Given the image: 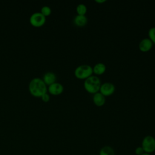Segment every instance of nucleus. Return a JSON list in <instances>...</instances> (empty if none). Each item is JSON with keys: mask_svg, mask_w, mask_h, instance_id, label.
Segmentation results:
<instances>
[{"mask_svg": "<svg viewBox=\"0 0 155 155\" xmlns=\"http://www.w3.org/2000/svg\"><path fill=\"white\" fill-rule=\"evenodd\" d=\"M153 43L147 38L142 39L139 44V48L142 52H147L150 51L153 47Z\"/></svg>", "mask_w": 155, "mask_h": 155, "instance_id": "nucleus-8", "label": "nucleus"}, {"mask_svg": "<svg viewBox=\"0 0 155 155\" xmlns=\"http://www.w3.org/2000/svg\"><path fill=\"white\" fill-rule=\"evenodd\" d=\"M141 147L146 153H154L155 151V138L150 135L145 136L142 139Z\"/></svg>", "mask_w": 155, "mask_h": 155, "instance_id": "nucleus-4", "label": "nucleus"}, {"mask_svg": "<svg viewBox=\"0 0 155 155\" xmlns=\"http://www.w3.org/2000/svg\"><path fill=\"white\" fill-rule=\"evenodd\" d=\"M134 151H135V154L136 155H142L145 153L143 149L142 148V147L141 146H139V147H136Z\"/></svg>", "mask_w": 155, "mask_h": 155, "instance_id": "nucleus-17", "label": "nucleus"}, {"mask_svg": "<svg viewBox=\"0 0 155 155\" xmlns=\"http://www.w3.org/2000/svg\"><path fill=\"white\" fill-rule=\"evenodd\" d=\"M28 90L33 96L41 97L47 92V87L42 79L36 77L33 78L29 82Z\"/></svg>", "mask_w": 155, "mask_h": 155, "instance_id": "nucleus-1", "label": "nucleus"}, {"mask_svg": "<svg viewBox=\"0 0 155 155\" xmlns=\"http://www.w3.org/2000/svg\"><path fill=\"white\" fill-rule=\"evenodd\" d=\"M87 8L84 4H79L76 7V12L79 15H85L87 13Z\"/></svg>", "mask_w": 155, "mask_h": 155, "instance_id": "nucleus-14", "label": "nucleus"}, {"mask_svg": "<svg viewBox=\"0 0 155 155\" xmlns=\"http://www.w3.org/2000/svg\"><path fill=\"white\" fill-rule=\"evenodd\" d=\"M101 82L100 79L95 75H91L86 79L84 82L85 90L89 93L95 94L99 91Z\"/></svg>", "mask_w": 155, "mask_h": 155, "instance_id": "nucleus-2", "label": "nucleus"}, {"mask_svg": "<svg viewBox=\"0 0 155 155\" xmlns=\"http://www.w3.org/2000/svg\"><path fill=\"white\" fill-rule=\"evenodd\" d=\"M88 22V19L85 15H77L74 19V24L78 27H84L85 26Z\"/></svg>", "mask_w": 155, "mask_h": 155, "instance_id": "nucleus-11", "label": "nucleus"}, {"mask_svg": "<svg viewBox=\"0 0 155 155\" xmlns=\"http://www.w3.org/2000/svg\"><path fill=\"white\" fill-rule=\"evenodd\" d=\"M41 13L46 17L47 16H49L51 14V9L48 5H44L42 7L41 9Z\"/></svg>", "mask_w": 155, "mask_h": 155, "instance_id": "nucleus-15", "label": "nucleus"}, {"mask_svg": "<svg viewBox=\"0 0 155 155\" xmlns=\"http://www.w3.org/2000/svg\"><path fill=\"white\" fill-rule=\"evenodd\" d=\"M93 67L87 64L78 66L74 71V76L79 79H86L93 74Z\"/></svg>", "mask_w": 155, "mask_h": 155, "instance_id": "nucleus-3", "label": "nucleus"}, {"mask_svg": "<svg viewBox=\"0 0 155 155\" xmlns=\"http://www.w3.org/2000/svg\"><path fill=\"white\" fill-rule=\"evenodd\" d=\"M95 2L97 3L101 4V3H104V2H106V0H95Z\"/></svg>", "mask_w": 155, "mask_h": 155, "instance_id": "nucleus-19", "label": "nucleus"}, {"mask_svg": "<svg viewBox=\"0 0 155 155\" xmlns=\"http://www.w3.org/2000/svg\"><path fill=\"white\" fill-rule=\"evenodd\" d=\"M142 155H151V154H148V153H144Z\"/></svg>", "mask_w": 155, "mask_h": 155, "instance_id": "nucleus-20", "label": "nucleus"}, {"mask_svg": "<svg viewBox=\"0 0 155 155\" xmlns=\"http://www.w3.org/2000/svg\"><path fill=\"white\" fill-rule=\"evenodd\" d=\"M99 155H115V152L111 147L105 145L101 148Z\"/></svg>", "mask_w": 155, "mask_h": 155, "instance_id": "nucleus-13", "label": "nucleus"}, {"mask_svg": "<svg viewBox=\"0 0 155 155\" xmlns=\"http://www.w3.org/2000/svg\"><path fill=\"white\" fill-rule=\"evenodd\" d=\"M47 90L50 94L53 95H59L63 92L64 87L61 83L56 82L48 85Z\"/></svg>", "mask_w": 155, "mask_h": 155, "instance_id": "nucleus-7", "label": "nucleus"}, {"mask_svg": "<svg viewBox=\"0 0 155 155\" xmlns=\"http://www.w3.org/2000/svg\"><path fill=\"white\" fill-rule=\"evenodd\" d=\"M148 36L149 39L151 41V42L155 44V27H153L150 28L148 30Z\"/></svg>", "mask_w": 155, "mask_h": 155, "instance_id": "nucleus-16", "label": "nucleus"}, {"mask_svg": "<svg viewBox=\"0 0 155 155\" xmlns=\"http://www.w3.org/2000/svg\"><path fill=\"white\" fill-rule=\"evenodd\" d=\"M115 91V86L113 84L108 82H104L101 84L99 92L104 96H109L114 93Z\"/></svg>", "mask_w": 155, "mask_h": 155, "instance_id": "nucleus-6", "label": "nucleus"}, {"mask_svg": "<svg viewBox=\"0 0 155 155\" xmlns=\"http://www.w3.org/2000/svg\"><path fill=\"white\" fill-rule=\"evenodd\" d=\"M105 96L100 92L94 94L93 96V102L97 107H102L105 103Z\"/></svg>", "mask_w": 155, "mask_h": 155, "instance_id": "nucleus-10", "label": "nucleus"}, {"mask_svg": "<svg viewBox=\"0 0 155 155\" xmlns=\"http://www.w3.org/2000/svg\"><path fill=\"white\" fill-rule=\"evenodd\" d=\"M29 21L33 26L38 27L42 26L45 24L46 21V17L41 12H36L31 15Z\"/></svg>", "mask_w": 155, "mask_h": 155, "instance_id": "nucleus-5", "label": "nucleus"}, {"mask_svg": "<svg viewBox=\"0 0 155 155\" xmlns=\"http://www.w3.org/2000/svg\"><path fill=\"white\" fill-rule=\"evenodd\" d=\"M106 71V65L102 62L96 64L93 67V73L96 75H101Z\"/></svg>", "mask_w": 155, "mask_h": 155, "instance_id": "nucleus-12", "label": "nucleus"}, {"mask_svg": "<svg viewBox=\"0 0 155 155\" xmlns=\"http://www.w3.org/2000/svg\"><path fill=\"white\" fill-rule=\"evenodd\" d=\"M42 79L46 85H50L56 81V75L52 71H47L44 75Z\"/></svg>", "mask_w": 155, "mask_h": 155, "instance_id": "nucleus-9", "label": "nucleus"}, {"mask_svg": "<svg viewBox=\"0 0 155 155\" xmlns=\"http://www.w3.org/2000/svg\"><path fill=\"white\" fill-rule=\"evenodd\" d=\"M92 155H96V154H92Z\"/></svg>", "mask_w": 155, "mask_h": 155, "instance_id": "nucleus-21", "label": "nucleus"}, {"mask_svg": "<svg viewBox=\"0 0 155 155\" xmlns=\"http://www.w3.org/2000/svg\"><path fill=\"white\" fill-rule=\"evenodd\" d=\"M41 99L42 100V101H44L45 102H47L50 101V95L47 93V92L44 93V94H42L41 96Z\"/></svg>", "mask_w": 155, "mask_h": 155, "instance_id": "nucleus-18", "label": "nucleus"}]
</instances>
